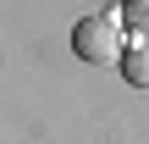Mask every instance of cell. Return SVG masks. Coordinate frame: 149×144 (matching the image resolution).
Here are the masks:
<instances>
[{
    "label": "cell",
    "mask_w": 149,
    "mask_h": 144,
    "mask_svg": "<svg viewBox=\"0 0 149 144\" xmlns=\"http://www.w3.org/2000/svg\"><path fill=\"white\" fill-rule=\"evenodd\" d=\"M122 22H127L138 39H149V0H133V6H122Z\"/></svg>",
    "instance_id": "obj_3"
},
{
    "label": "cell",
    "mask_w": 149,
    "mask_h": 144,
    "mask_svg": "<svg viewBox=\"0 0 149 144\" xmlns=\"http://www.w3.org/2000/svg\"><path fill=\"white\" fill-rule=\"evenodd\" d=\"M72 50H77L88 67H122V55H127V44H122V17H111V11L83 17V22L72 28Z\"/></svg>",
    "instance_id": "obj_1"
},
{
    "label": "cell",
    "mask_w": 149,
    "mask_h": 144,
    "mask_svg": "<svg viewBox=\"0 0 149 144\" xmlns=\"http://www.w3.org/2000/svg\"><path fill=\"white\" fill-rule=\"evenodd\" d=\"M122 78H127L133 89H149V39L127 44V55H122Z\"/></svg>",
    "instance_id": "obj_2"
}]
</instances>
